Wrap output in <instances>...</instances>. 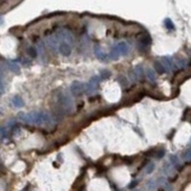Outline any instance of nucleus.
Segmentation results:
<instances>
[{
  "mask_svg": "<svg viewBox=\"0 0 191 191\" xmlns=\"http://www.w3.org/2000/svg\"><path fill=\"white\" fill-rule=\"evenodd\" d=\"M101 80L100 76H92L90 80L85 84V94L86 95H93L98 89V85H100V81Z\"/></svg>",
  "mask_w": 191,
  "mask_h": 191,
  "instance_id": "nucleus-4",
  "label": "nucleus"
},
{
  "mask_svg": "<svg viewBox=\"0 0 191 191\" xmlns=\"http://www.w3.org/2000/svg\"><path fill=\"white\" fill-rule=\"evenodd\" d=\"M46 43L48 47L51 49L54 52H58V46H59V39L58 37V35L54 34L50 35V37H46Z\"/></svg>",
  "mask_w": 191,
  "mask_h": 191,
  "instance_id": "nucleus-8",
  "label": "nucleus"
},
{
  "mask_svg": "<svg viewBox=\"0 0 191 191\" xmlns=\"http://www.w3.org/2000/svg\"><path fill=\"white\" fill-rule=\"evenodd\" d=\"M110 76H111V72L108 70H101L100 72V76H101V80L107 79V77H109Z\"/></svg>",
  "mask_w": 191,
  "mask_h": 191,
  "instance_id": "nucleus-23",
  "label": "nucleus"
},
{
  "mask_svg": "<svg viewBox=\"0 0 191 191\" xmlns=\"http://www.w3.org/2000/svg\"><path fill=\"white\" fill-rule=\"evenodd\" d=\"M154 69L159 74H164L166 72V69L164 68V66L161 64V61H158V60L155 61L154 63Z\"/></svg>",
  "mask_w": 191,
  "mask_h": 191,
  "instance_id": "nucleus-14",
  "label": "nucleus"
},
{
  "mask_svg": "<svg viewBox=\"0 0 191 191\" xmlns=\"http://www.w3.org/2000/svg\"><path fill=\"white\" fill-rule=\"evenodd\" d=\"M145 75H146V77L148 79V80H150L151 82H155L156 81V73H155V70L152 69V68H146L145 69Z\"/></svg>",
  "mask_w": 191,
  "mask_h": 191,
  "instance_id": "nucleus-12",
  "label": "nucleus"
},
{
  "mask_svg": "<svg viewBox=\"0 0 191 191\" xmlns=\"http://www.w3.org/2000/svg\"><path fill=\"white\" fill-rule=\"evenodd\" d=\"M129 52V46L128 44L124 41H121L117 43L116 45H114V47L112 48V50L110 52L109 58L113 59V60H117L121 55H126Z\"/></svg>",
  "mask_w": 191,
  "mask_h": 191,
  "instance_id": "nucleus-3",
  "label": "nucleus"
},
{
  "mask_svg": "<svg viewBox=\"0 0 191 191\" xmlns=\"http://www.w3.org/2000/svg\"><path fill=\"white\" fill-rule=\"evenodd\" d=\"M55 34L58 35V37L59 40H61V41H67V42H69V43L73 44V42H74V37H73L72 33H71L69 30L64 29V28H61V29H59L58 32H56Z\"/></svg>",
  "mask_w": 191,
  "mask_h": 191,
  "instance_id": "nucleus-6",
  "label": "nucleus"
},
{
  "mask_svg": "<svg viewBox=\"0 0 191 191\" xmlns=\"http://www.w3.org/2000/svg\"><path fill=\"white\" fill-rule=\"evenodd\" d=\"M138 191H141V190H138Z\"/></svg>",
  "mask_w": 191,
  "mask_h": 191,
  "instance_id": "nucleus-27",
  "label": "nucleus"
},
{
  "mask_svg": "<svg viewBox=\"0 0 191 191\" xmlns=\"http://www.w3.org/2000/svg\"><path fill=\"white\" fill-rule=\"evenodd\" d=\"M169 159H170V164L173 165V167H176V168L180 167V161L176 155H170Z\"/></svg>",
  "mask_w": 191,
  "mask_h": 191,
  "instance_id": "nucleus-16",
  "label": "nucleus"
},
{
  "mask_svg": "<svg viewBox=\"0 0 191 191\" xmlns=\"http://www.w3.org/2000/svg\"><path fill=\"white\" fill-rule=\"evenodd\" d=\"M94 53L97 56V58L101 61H107L109 59V55L107 54H105L100 46H95Z\"/></svg>",
  "mask_w": 191,
  "mask_h": 191,
  "instance_id": "nucleus-9",
  "label": "nucleus"
},
{
  "mask_svg": "<svg viewBox=\"0 0 191 191\" xmlns=\"http://www.w3.org/2000/svg\"><path fill=\"white\" fill-rule=\"evenodd\" d=\"M6 137V129H5V127H2V129H1V138L2 140H4Z\"/></svg>",
  "mask_w": 191,
  "mask_h": 191,
  "instance_id": "nucleus-26",
  "label": "nucleus"
},
{
  "mask_svg": "<svg viewBox=\"0 0 191 191\" xmlns=\"http://www.w3.org/2000/svg\"><path fill=\"white\" fill-rule=\"evenodd\" d=\"M164 26L166 27V29L169 31H172L175 29V25L172 22V20L170 18H165L164 19Z\"/></svg>",
  "mask_w": 191,
  "mask_h": 191,
  "instance_id": "nucleus-17",
  "label": "nucleus"
},
{
  "mask_svg": "<svg viewBox=\"0 0 191 191\" xmlns=\"http://www.w3.org/2000/svg\"><path fill=\"white\" fill-rule=\"evenodd\" d=\"M140 42L141 45L145 47V46L149 45L151 43V38H150L149 35H145V37H143L140 39Z\"/></svg>",
  "mask_w": 191,
  "mask_h": 191,
  "instance_id": "nucleus-18",
  "label": "nucleus"
},
{
  "mask_svg": "<svg viewBox=\"0 0 191 191\" xmlns=\"http://www.w3.org/2000/svg\"><path fill=\"white\" fill-rule=\"evenodd\" d=\"M183 159L186 160V161L191 160V149H188L185 152V154H183Z\"/></svg>",
  "mask_w": 191,
  "mask_h": 191,
  "instance_id": "nucleus-25",
  "label": "nucleus"
},
{
  "mask_svg": "<svg viewBox=\"0 0 191 191\" xmlns=\"http://www.w3.org/2000/svg\"><path fill=\"white\" fill-rule=\"evenodd\" d=\"M17 119L21 122L37 126H51L53 124V118L51 115L44 111L19 113L17 116Z\"/></svg>",
  "mask_w": 191,
  "mask_h": 191,
  "instance_id": "nucleus-1",
  "label": "nucleus"
},
{
  "mask_svg": "<svg viewBox=\"0 0 191 191\" xmlns=\"http://www.w3.org/2000/svg\"><path fill=\"white\" fill-rule=\"evenodd\" d=\"M28 53H29V55H31V58H37V49L34 48V46H30L29 49H28Z\"/></svg>",
  "mask_w": 191,
  "mask_h": 191,
  "instance_id": "nucleus-22",
  "label": "nucleus"
},
{
  "mask_svg": "<svg viewBox=\"0 0 191 191\" xmlns=\"http://www.w3.org/2000/svg\"><path fill=\"white\" fill-rule=\"evenodd\" d=\"M73 51V44L69 43L67 41H61L59 40V46H58V52L63 56H69L72 54Z\"/></svg>",
  "mask_w": 191,
  "mask_h": 191,
  "instance_id": "nucleus-7",
  "label": "nucleus"
},
{
  "mask_svg": "<svg viewBox=\"0 0 191 191\" xmlns=\"http://www.w3.org/2000/svg\"><path fill=\"white\" fill-rule=\"evenodd\" d=\"M159 187V183L157 180H150L147 182V188L150 191H155Z\"/></svg>",
  "mask_w": 191,
  "mask_h": 191,
  "instance_id": "nucleus-15",
  "label": "nucleus"
},
{
  "mask_svg": "<svg viewBox=\"0 0 191 191\" xmlns=\"http://www.w3.org/2000/svg\"><path fill=\"white\" fill-rule=\"evenodd\" d=\"M54 102L55 103V109L60 114H71L74 109V102L69 95L64 92H58L54 97Z\"/></svg>",
  "mask_w": 191,
  "mask_h": 191,
  "instance_id": "nucleus-2",
  "label": "nucleus"
},
{
  "mask_svg": "<svg viewBox=\"0 0 191 191\" xmlns=\"http://www.w3.org/2000/svg\"><path fill=\"white\" fill-rule=\"evenodd\" d=\"M173 165L170 164V162H166V164H164V173L166 174V175H171L172 174V171H173Z\"/></svg>",
  "mask_w": 191,
  "mask_h": 191,
  "instance_id": "nucleus-19",
  "label": "nucleus"
},
{
  "mask_svg": "<svg viewBox=\"0 0 191 191\" xmlns=\"http://www.w3.org/2000/svg\"><path fill=\"white\" fill-rule=\"evenodd\" d=\"M154 170H155V164H153V162H150V164H147V166L145 167L146 174H151Z\"/></svg>",
  "mask_w": 191,
  "mask_h": 191,
  "instance_id": "nucleus-24",
  "label": "nucleus"
},
{
  "mask_svg": "<svg viewBox=\"0 0 191 191\" xmlns=\"http://www.w3.org/2000/svg\"><path fill=\"white\" fill-rule=\"evenodd\" d=\"M6 64H7V68H8L11 72H12V73H19L20 68H19L18 63L16 60H7Z\"/></svg>",
  "mask_w": 191,
  "mask_h": 191,
  "instance_id": "nucleus-11",
  "label": "nucleus"
},
{
  "mask_svg": "<svg viewBox=\"0 0 191 191\" xmlns=\"http://www.w3.org/2000/svg\"><path fill=\"white\" fill-rule=\"evenodd\" d=\"M12 103L16 108H20V107H22V106L24 105L23 100L19 96H15V97H13L12 100Z\"/></svg>",
  "mask_w": 191,
  "mask_h": 191,
  "instance_id": "nucleus-13",
  "label": "nucleus"
},
{
  "mask_svg": "<svg viewBox=\"0 0 191 191\" xmlns=\"http://www.w3.org/2000/svg\"><path fill=\"white\" fill-rule=\"evenodd\" d=\"M176 64V66L178 67V68H181V69H182V68H186V65H187V61L186 60V59H180V60H178V61H175L174 62V65Z\"/></svg>",
  "mask_w": 191,
  "mask_h": 191,
  "instance_id": "nucleus-21",
  "label": "nucleus"
},
{
  "mask_svg": "<svg viewBox=\"0 0 191 191\" xmlns=\"http://www.w3.org/2000/svg\"><path fill=\"white\" fill-rule=\"evenodd\" d=\"M161 64L164 66L166 71H168V72L174 68V61L172 60L171 58H169V56H162L161 59Z\"/></svg>",
  "mask_w": 191,
  "mask_h": 191,
  "instance_id": "nucleus-10",
  "label": "nucleus"
},
{
  "mask_svg": "<svg viewBox=\"0 0 191 191\" xmlns=\"http://www.w3.org/2000/svg\"><path fill=\"white\" fill-rule=\"evenodd\" d=\"M164 154H165L164 149H159V150H157V151H155V152L152 154V156H153L154 158H156V159H161V158H162V157L164 156Z\"/></svg>",
  "mask_w": 191,
  "mask_h": 191,
  "instance_id": "nucleus-20",
  "label": "nucleus"
},
{
  "mask_svg": "<svg viewBox=\"0 0 191 191\" xmlns=\"http://www.w3.org/2000/svg\"><path fill=\"white\" fill-rule=\"evenodd\" d=\"M70 91L74 96L79 97L85 93V84L80 81H74L70 86Z\"/></svg>",
  "mask_w": 191,
  "mask_h": 191,
  "instance_id": "nucleus-5",
  "label": "nucleus"
}]
</instances>
